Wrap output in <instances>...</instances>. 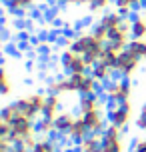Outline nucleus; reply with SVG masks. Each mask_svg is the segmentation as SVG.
<instances>
[{"mask_svg": "<svg viewBox=\"0 0 146 152\" xmlns=\"http://www.w3.org/2000/svg\"><path fill=\"white\" fill-rule=\"evenodd\" d=\"M64 48H70L74 52L82 54L84 60L88 62V66L92 68L100 62L102 54L106 50V42L100 40L96 34L90 30H80L76 34H70V36H64Z\"/></svg>", "mask_w": 146, "mask_h": 152, "instance_id": "obj_1", "label": "nucleus"}, {"mask_svg": "<svg viewBox=\"0 0 146 152\" xmlns=\"http://www.w3.org/2000/svg\"><path fill=\"white\" fill-rule=\"evenodd\" d=\"M104 102H106V98H102L100 94L80 96V100H78V116L86 122V126L92 134H102L110 124Z\"/></svg>", "mask_w": 146, "mask_h": 152, "instance_id": "obj_2", "label": "nucleus"}, {"mask_svg": "<svg viewBox=\"0 0 146 152\" xmlns=\"http://www.w3.org/2000/svg\"><path fill=\"white\" fill-rule=\"evenodd\" d=\"M38 120H32L28 116H20V118H16L12 122V142L18 146H24V148H28L32 150L34 144H36V140H38Z\"/></svg>", "mask_w": 146, "mask_h": 152, "instance_id": "obj_3", "label": "nucleus"}, {"mask_svg": "<svg viewBox=\"0 0 146 152\" xmlns=\"http://www.w3.org/2000/svg\"><path fill=\"white\" fill-rule=\"evenodd\" d=\"M104 98L110 104H120V102H130L134 96V84L128 78H114L108 84H104Z\"/></svg>", "mask_w": 146, "mask_h": 152, "instance_id": "obj_4", "label": "nucleus"}, {"mask_svg": "<svg viewBox=\"0 0 146 152\" xmlns=\"http://www.w3.org/2000/svg\"><path fill=\"white\" fill-rule=\"evenodd\" d=\"M48 92H28L20 98H16V106L20 108L22 116H28L32 120H40L42 112H44V104H46Z\"/></svg>", "mask_w": 146, "mask_h": 152, "instance_id": "obj_5", "label": "nucleus"}, {"mask_svg": "<svg viewBox=\"0 0 146 152\" xmlns=\"http://www.w3.org/2000/svg\"><path fill=\"white\" fill-rule=\"evenodd\" d=\"M66 78H68L70 94L90 96V94H98V90H100V82L90 74V72H82V74H66Z\"/></svg>", "mask_w": 146, "mask_h": 152, "instance_id": "obj_6", "label": "nucleus"}, {"mask_svg": "<svg viewBox=\"0 0 146 152\" xmlns=\"http://www.w3.org/2000/svg\"><path fill=\"white\" fill-rule=\"evenodd\" d=\"M136 120V114H134V104L130 102H120V104H112L108 110V122L116 126L120 130H126L132 122Z\"/></svg>", "mask_w": 146, "mask_h": 152, "instance_id": "obj_7", "label": "nucleus"}, {"mask_svg": "<svg viewBox=\"0 0 146 152\" xmlns=\"http://www.w3.org/2000/svg\"><path fill=\"white\" fill-rule=\"evenodd\" d=\"M140 66H142V58H140L138 54H134L132 50L126 48V50H122L120 56H118V62H116V76L132 80V78L140 72Z\"/></svg>", "mask_w": 146, "mask_h": 152, "instance_id": "obj_8", "label": "nucleus"}, {"mask_svg": "<svg viewBox=\"0 0 146 152\" xmlns=\"http://www.w3.org/2000/svg\"><path fill=\"white\" fill-rule=\"evenodd\" d=\"M60 66L66 74H82V72H90L92 70L82 54L74 52L70 48H64L60 52Z\"/></svg>", "mask_w": 146, "mask_h": 152, "instance_id": "obj_9", "label": "nucleus"}, {"mask_svg": "<svg viewBox=\"0 0 146 152\" xmlns=\"http://www.w3.org/2000/svg\"><path fill=\"white\" fill-rule=\"evenodd\" d=\"M100 136H102V152H126L124 130L108 124V128Z\"/></svg>", "mask_w": 146, "mask_h": 152, "instance_id": "obj_10", "label": "nucleus"}, {"mask_svg": "<svg viewBox=\"0 0 146 152\" xmlns=\"http://www.w3.org/2000/svg\"><path fill=\"white\" fill-rule=\"evenodd\" d=\"M76 114H72L70 110H62L58 116H56V120H54V124H56V136L60 138H66L68 136L70 128H72V124L76 122Z\"/></svg>", "mask_w": 146, "mask_h": 152, "instance_id": "obj_11", "label": "nucleus"}, {"mask_svg": "<svg viewBox=\"0 0 146 152\" xmlns=\"http://www.w3.org/2000/svg\"><path fill=\"white\" fill-rule=\"evenodd\" d=\"M4 4H6V12L20 16V14H28L30 10H34L38 0H6Z\"/></svg>", "mask_w": 146, "mask_h": 152, "instance_id": "obj_12", "label": "nucleus"}, {"mask_svg": "<svg viewBox=\"0 0 146 152\" xmlns=\"http://www.w3.org/2000/svg\"><path fill=\"white\" fill-rule=\"evenodd\" d=\"M60 112H62V96L60 94H54V92H48L42 116L44 118H50V120H56V116Z\"/></svg>", "mask_w": 146, "mask_h": 152, "instance_id": "obj_13", "label": "nucleus"}, {"mask_svg": "<svg viewBox=\"0 0 146 152\" xmlns=\"http://www.w3.org/2000/svg\"><path fill=\"white\" fill-rule=\"evenodd\" d=\"M130 30H132V38H140L146 40V12L138 10L130 16Z\"/></svg>", "mask_w": 146, "mask_h": 152, "instance_id": "obj_14", "label": "nucleus"}, {"mask_svg": "<svg viewBox=\"0 0 146 152\" xmlns=\"http://www.w3.org/2000/svg\"><path fill=\"white\" fill-rule=\"evenodd\" d=\"M92 134L90 130H88V126H86V122L78 116L76 118V122L72 124V128H70V132H68V136H66V140H70V142H74V144H78V142H82L84 138H88Z\"/></svg>", "mask_w": 146, "mask_h": 152, "instance_id": "obj_15", "label": "nucleus"}, {"mask_svg": "<svg viewBox=\"0 0 146 152\" xmlns=\"http://www.w3.org/2000/svg\"><path fill=\"white\" fill-rule=\"evenodd\" d=\"M142 6H146L144 0H114V10H118L122 16H128V18L134 12H138Z\"/></svg>", "mask_w": 146, "mask_h": 152, "instance_id": "obj_16", "label": "nucleus"}, {"mask_svg": "<svg viewBox=\"0 0 146 152\" xmlns=\"http://www.w3.org/2000/svg\"><path fill=\"white\" fill-rule=\"evenodd\" d=\"M90 74L98 80L100 84H108L110 80H114L112 76L116 74V70L112 68V66H108V64H104V62H98L96 66H92V70H90Z\"/></svg>", "mask_w": 146, "mask_h": 152, "instance_id": "obj_17", "label": "nucleus"}, {"mask_svg": "<svg viewBox=\"0 0 146 152\" xmlns=\"http://www.w3.org/2000/svg\"><path fill=\"white\" fill-rule=\"evenodd\" d=\"M32 152H60V142L54 136H38Z\"/></svg>", "mask_w": 146, "mask_h": 152, "instance_id": "obj_18", "label": "nucleus"}, {"mask_svg": "<svg viewBox=\"0 0 146 152\" xmlns=\"http://www.w3.org/2000/svg\"><path fill=\"white\" fill-rule=\"evenodd\" d=\"M76 148L82 152H102V136L100 134H90L82 142H78Z\"/></svg>", "mask_w": 146, "mask_h": 152, "instance_id": "obj_19", "label": "nucleus"}, {"mask_svg": "<svg viewBox=\"0 0 146 152\" xmlns=\"http://www.w3.org/2000/svg\"><path fill=\"white\" fill-rule=\"evenodd\" d=\"M22 116V112H20V108L16 106V102H8L6 106L2 108V112H0V120H4V122H12L16 120V118H20Z\"/></svg>", "mask_w": 146, "mask_h": 152, "instance_id": "obj_20", "label": "nucleus"}, {"mask_svg": "<svg viewBox=\"0 0 146 152\" xmlns=\"http://www.w3.org/2000/svg\"><path fill=\"white\" fill-rule=\"evenodd\" d=\"M0 86H2V96H10L12 90H14V80H12V74L8 66L4 64L2 66V80H0Z\"/></svg>", "mask_w": 146, "mask_h": 152, "instance_id": "obj_21", "label": "nucleus"}, {"mask_svg": "<svg viewBox=\"0 0 146 152\" xmlns=\"http://www.w3.org/2000/svg\"><path fill=\"white\" fill-rule=\"evenodd\" d=\"M38 134L40 136H54L56 134V124H54V120H50V118H40L38 122Z\"/></svg>", "mask_w": 146, "mask_h": 152, "instance_id": "obj_22", "label": "nucleus"}, {"mask_svg": "<svg viewBox=\"0 0 146 152\" xmlns=\"http://www.w3.org/2000/svg\"><path fill=\"white\" fill-rule=\"evenodd\" d=\"M114 4V0H92L90 4H88V10L92 12V14H104V12H108V8Z\"/></svg>", "mask_w": 146, "mask_h": 152, "instance_id": "obj_23", "label": "nucleus"}, {"mask_svg": "<svg viewBox=\"0 0 146 152\" xmlns=\"http://www.w3.org/2000/svg\"><path fill=\"white\" fill-rule=\"evenodd\" d=\"M118 56H120V52H118V50H114V48L106 46V50H104V54H102L100 62H104V64H108V66H112V68L116 70V62H118Z\"/></svg>", "mask_w": 146, "mask_h": 152, "instance_id": "obj_24", "label": "nucleus"}, {"mask_svg": "<svg viewBox=\"0 0 146 152\" xmlns=\"http://www.w3.org/2000/svg\"><path fill=\"white\" fill-rule=\"evenodd\" d=\"M128 50H132L134 54H138L140 58L144 60V54H146V40H140V38H132L130 44H128Z\"/></svg>", "mask_w": 146, "mask_h": 152, "instance_id": "obj_25", "label": "nucleus"}, {"mask_svg": "<svg viewBox=\"0 0 146 152\" xmlns=\"http://www.w3.org/2000/svg\"><path fill=\"white\" fill-rule=\"evenodd\" d=\"M134 124H136V128H138L140 132H144V134H146V104H142V106H140Z\"/></svg>", "mask_w": 146, "mask_h": 152, "instance_id": "obj_26", "label": "nucleus"}, {"mask_svg": "<svg viewBox=\"0 0 146 152\" xmlns=\"http://www.w3.org/2000/svg\"><path fill=\"white\" fill-rule=\"evenodd\" d=\"M130 152H146V134L136 136L130 144Z\"/></svg>", "mask_w": 146, "mask_h": 152, "instance_id": "obj_27", "label": "nucleus"}, {"mask_svg": "<svg viewBox=\"0 0 146 152\" xmlns=\"http://www.w3.org/2000/svg\"><path fill=\"white\" fill-rule=\"evenodd\" d=\"M60 4H66V6H88L92 0H56Z\"/></svg>", "mask_w": 146, "mask_h": 152, "instance_id": "obj_28", "label": "nucleus"}, {"mask_svg": "<svg viewBox=\"0 0 146 152\" xmlns=\"http://www.w3.org/2000/svg\"><path fill=\"white\" fill-rule=\"evenodd\" d=\"M10 152H32V150H28V148H24V146H18V144H14Z\"/></svg>", "mask_w": 146, "mask_h": 152, "instance_id": "obj_29", "label": "nucleus"}, {"mask_svg": "<svg viewBox=\"0 0 146 152\" xmlns=\"http://www.w3.org/2000/svg\"><path fill=\"white\" fill-rule=\"evenodd\" d=\"M74 152H82V150H78V148H74Z\"/></svg>", "mask_w": 146, "mask_h": 152, "instance_id": "obj_30", "label": "nucleus"}, {"mask_svg": "<svg viewBox=\"0 0 146 152\" xmlns=\"http://www.w3.org/2000/svg\"><path fill=\"white\" fill-rule=\"evenodd\" d=\"M144 62H146V54H144Z\"/></svg>", "mask_w": 146, "mask_h": 152, "instance_id": "obj_31", "label": "nucleus"}, {"mask_svg": "<svg viewBox=\"0 0 146 152\" xmlns=\"http://www.w3.org/2000/svg\"><path fill=\"white\" fill-rule=\"evenodd\" d=\"M4 2H6V0H4Z\"/></svg>", "mask_w": 146, "mask_h": 152, "instance_id": "obj_32", "label": "nucleus"}]
</instances>
